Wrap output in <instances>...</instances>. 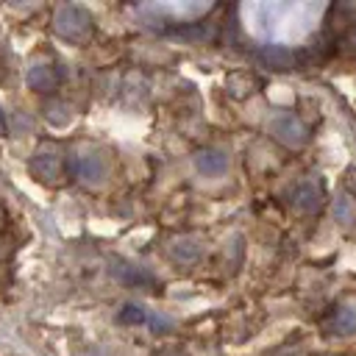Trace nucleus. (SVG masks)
I'll list each match as a JSON object with an SVG mask.
<instances>
[{
  "label": "nucleus",
  "instance_id": "obj_12",
  "mask_svg": "<svg viewBox=\"0 0 356 356\" xmlns=\"http://www.w3.org/2000/svg\"><path fill=\"white\" fill-rule=\"evenodd\" d=\"M147 314H150V312H147L142 303H122L117 320H120L122 325H142V323H147Z\"/></svg>",
  "mask_w": 356,
  "mask_h": 356
},
{
  "label": "nucleus",
  "instance_id": "obj_8",
  "mask_svg": "<svg viewBox=\"0 0 356 356\" xmlns=\"http://www.w3.org/2000/svg\"><path fill=\"white\" fill-rule=\"evenodd\" d=\"M195 167L203 175H220L228 167V156L222 150H217V147H203V150L195 153Z\"/></svg>",
  "mask_w": 356,
  "mask_h": 356
},
{
  "label": "nucleus",
  "instance_id": "obj_10",
  "mask_svg": "<svg viewBox=\"0 0 356 356\" xmlns=\"http://www.w3.org/2000/svg\"><path fill=\"white\" fill-rule=\"evenodd\" d=\"M200 250L203 248H200V242L195 236H178V239L170 242V256L175 261H184V264H192L200 256Z\"/></svg>",
  "mask_w": 356,
  "mask_h": 356
},
{
  "label": "nucleus",
  "instance_id": "obj_9",
  "mask_svg": "<svg viewBox=\"0 0 356 356\" xmlns=\"http://www.w3.org/2000/svg\"><path fill=\"white\" fill-rule=\"evenodd\" d=\"M328 331L337 337L356 334V309L353 306H337L334 314L328 317Z\"/></svg>",
  "mask_w": 356,
  "mask_h": 356
},
{
  "label": "nucleus",
  "instance_id": "obj_16",
  "mask_svg": "<svg viewBox=\"0 0 356 356\" xmlns=\"http://www.w3.org/2000/svg\"><path fill=\"white\" fill-rule=\"evenodd\" d=\"M6 131H8V122H6V108L0 103V136H6Z\"/></svg>",
  "mask_w": 356,
  "mask_h": 356
},
{
  "label": "nucleus",
  "instance_id": "obj_6",
  "mask_svg": "<svg viewBox=\"0 0 356 356\" xmlns=\"http://www.w3.org/2000/svg\"><path fill=\"white\" fill-rule=\"evenodd\" d=\"M25 83L36 95H53L58 89V83H61V75H58V70L50 61H36V64L28 67Z\"/></svg>",
  "mask_w": 356,
  "mask_h": 356
},
{
  "label": "nucleus",
  "instance_id": "obj_1",
  "mask_svg": "<svg viewBox=\"0 0 356 356\" xmlns=\"http://www.w3.org/2000/svg\"><path fill=\"white\" fill-rule=\"evenodd\" d=\"M28 170L31 175L44 184V186H58L64 184L67 178V153L58 142L53 139H44L36 145V150L31 153V161H28Z\"/></svg>",
  "mask_w": 356,
  "mask_h": 356
},
{
  "label": "nucleus",
  "instance_id": "obj_7",
  "mask_svg": "<svg viewBox=\"0 0 356 356\" xmlns=\"http://www.w3.org/2000/svg\"><path fill=\"white\" fill-rule=\"evenodd\" d=\"M289 203L300 211H317L320 203H323V186L314 181V178H303L292 186L289 192Z\"/></svg>",
  "mask_w": 356,
  "mask_h": 356
},
{
  "label": "nucleus",
  "instance_id": "obj_4",
  "mask_svg": "<svg viewBox=\"0 0 356 356\" xmlns=\"http://www.w3.org/2000/svg\"><path fill=\"white\" fill-rule=\"evenodd\" d=\"M267 128H270V134H273L278 142H284L286 147H300V145L309 139L306 125H303L295 114H275V117L267 122Z\"/></svg>",
  "mask_w": 356,
  "mask_h": 356
},
{
  "label": "nucleus",
  "instance_id": "obj_3",
  "mask_svg": "<svg viewBox=\"0 0 356 356\" xmlns=\"http://www.w3.org/2000/svg\"><path fill=\"white\" fill-rule=\"evenodd\" d=\"M67 175H72L81 184L97 186L108 175V159L97 147H78L67 153Z\"/></svg>",
  "mask_w": 356,
  "mask_h": 356
},
{
  "label": "nucleus",
  "instance_id": "obj_13",
  "mask_svg": "<svg viewBox=\"0 0 356 356\" xmlns=\"http://www.w3.org/2000/svg\"><path fill=\"white\" fill-rule=\"evenodd\" d=\"M353 217H356V200L350 197V195H337V200H334V220L337 222H353Z\"/></svg>",
  "mask_w": 356,
  "mask_h": 356
},
{
  "label": "nucleus",
  "instance_id": "obj_15",
  "mask_svg": "<svg viewBox=\"0 0 356 356\" xmlns=\"http://www.w3.org/2000/svg\"><path fill=\"white\" fill-rule=\"evenodd\" d=\"M11 250H14V242L6 239V236H0V261H6L11 256Z\"/></svg>",
  "mask_w": 356,
  "mask_h": 356
},
{
  "label": "nucleus",
  "instance_id": "obj_11",
  "mask_svg": "<svg viewBox=\"0 0 356 356\" xmlns=\"http://www.w3.org/2000/svg\"><path fill=\"white\" fill-rule=\"evenodd\" d=\"M259 58L273 70H289V64H292V53L286 47H264V50H259Z\"/></svg>",
  "mask_w": 356,
  "mask_h": 356
},
{
  "label": "nucleus",
  "instance_id": "obj_2",
  "mask_svg": "<svg viewBox=\"0 0 356 356\" xmlns=\"http://www.w3.org/2000/svg\"><path fill=\"white\" fill-rule=\"evenodd\" d=\"M53 31L70 42V44H86L95 33V17L89 8L83 6H75V3H67V6H58L56 14H53Z\"/></svg>",
  "mask_w": 356,
  "mask_h": 356
},
{
  "label": "nucleus",
  "instance_id": "obj_5",
  "mask_svg": "<svg viewBox=\"0 0 356 356\" xmlns=\"http://www.w3.org/2000/svg\"><path fill=\"white\" fill-rule=\"evenodd\" d=\"M108 273L117 281H122L125 286H134V289H153L159 284V278L147 267H139V264H131V261H122V259H114Z\"/></svg>",
  "mask_w": 356,
  "mask_h": 356
},
{
  "label": "nucleus",
  "instance_id": "obj_17",
  "mask_svg": "<svg viewBox=\"0 0 356 356\" xmlns=\"http://www.w3.org/2000/svg\"><path fill=\"white\" fill-rule=\"evenodd\" d=\"M3 225H6V209L0 206V231H3Z\"/></svg>",
  "mask_w": 356,
  "mask_h": 356
},
{
  "label": "nucleus",
  "instance_id": "obj_14",
  "mask_svg": "<svg viewBox=\"0 0 356 356\" xmlns=\"http://www.w3.org/2000/svg\"><path fill=\"white\" fill-rule=\"evenodd\" d=\"M147 325H150L156 334H167V331L172 328V320H170V317H164V314L150 312V314H147Z\"/></svg>",
  "mask_w": 356,
  "mask_h": 356
}]
</instances>
